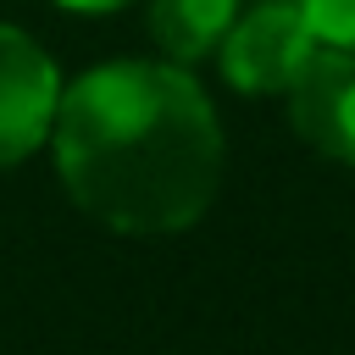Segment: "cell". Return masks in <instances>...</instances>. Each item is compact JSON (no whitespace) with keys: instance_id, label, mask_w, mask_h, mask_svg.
<instances>
[{"instance_id":"1","label":"cell","mask_w":355,"mask_h":355,"mask_svg":"<svg viewBox=\"0 0 355 355\" xmlns=\"http://www.w3.org/2000/svg\"><path fill=\"white\" fill-rule=\"evenodd\" d=\"M67 194L128 239L178 233L222 183V128L200 83L172 61H105L83 72L50 122Z\"/></svg>"},{"instance_id":"2","label":"cell","mask_w":355,"mask_h":355,"mask_svg":"<svg viewBox=\"0 0 355 355\" xmlns=\"http://www.w3.org/2000/svg\"><path fill=\"white\" fill-rule=\"evenodd\" d=\"M316 33L300 17L294 0H261L255 11L233 17L227 39H222V78L239 94H283L300 67L311 61Z\"/></svg>"},{"instance_id":"3","label":"cell","mask_w":355,"mask_h":355,"mask_svg":"<svg viewBox=\"0 0 355 355\" xmlns=\"http://www.w3.org/2000/svg\"><path fill=\"white\" fill-rule=\"evenodd\" d=\"M294 133L338 166H355V50L316 44L300 78L283 89Z\"/></svg>"},{"instance_id":"4","label":"cell","mask_w":355,"mask_h":355,"mask_svg":"<svg viewBox=\"0 0 355 355\" xmlns=\"http://www.w3.org/2000/svg\"><path fill=\"white\" fill-rule=\"evenodd\" d=\"M55 100H61V83L50 55L22 28L0 22V166H17L50 139Z\"/></svg>"},{"instance_id":"5","label":"cell","mask_w":355,"mask_h":355,"mask_svg":"<svg viewBox=\"0 0 355 355\" xmlns=\"http://www.w3.org/2000/svg\"><path fill=\"white\" fill-rule=\"evenodd\" d=\"M239 17V0H150V39L166 61L189 67L211 55Z\"/></svg>"},{"instance_id":"6","label":"cell","mask_w":355,"mask_h":355,"mask_svg":"<svg viewBox=\"0 0 355 355\" xmlns=\"http://www.w3.org/2000/svg\"><path fill=\"white\" fill-rule=\"evenodd\" d=\"M300 17L311 22L316 44H333V50H355V0H294Z\"/></svg>"},{"instance_id":"7","label":"cell","mask_w":355,"mask_h":355,"mask_svg":"<svg viewBox=\"0 0 355 355\" xmlns=\"http://www.w3.org/2000/svg\"><path fill=\"white\" fill-rule=\"evenodd\" d=\"M61 6H72V11H116L128 0H61Z\"/></svg>"}]
</instances>
